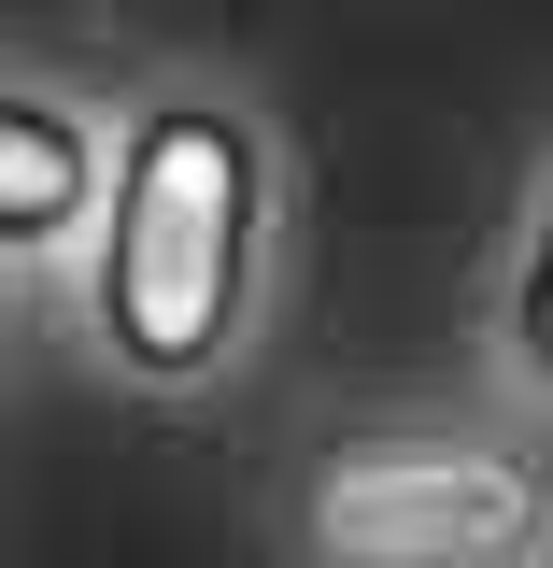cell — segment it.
I'll list each match as a JSON object with an SVG mask.
<instances>
[{"label": "cell", "instance_id": "3", "mask_svg": "<svg viewBox=\"0 0 553 568\" xmlns=\"http://www.w3.org/2000/svg\"><path fill=\"white\" fill-rule=\"evenodd\" d=\"M85 200H100V142H85V114L29 100V85H0V256L85 227Z\"/></svg>", "mask_w": 553, "mask_h": 568}, {"label": "cell", "instance_id": "4", "mask_svg": "<svg viewBox=\"0 0 553 568\" xmlns=\"http://www.w3.org/2000/svg\"><path fill=\"white\" fill-rule=\"evenodd\" d=\"M511 342H525V369L553 384V213H540V256H525V298H511Z\"/></svg>", "mask_w": 553, "mask_h": 568}, {"label": "cell", "instance_id": "2", "mask_svg": "<svg viewBox=\"0 0 553 568\" xmlns=\"http://www.w3.org/2000/svg\"><path fill=\"white\" fill-rule=\"evenodd\" d=\"M313 540L341 568H525L540 484L483 440H355L313 484Z\"/></svg>", "mask_w": 553, "mask_h": 568}, {"label": "cell", "instance_id": "1", "mask_svg": "<svg viewBox=\"0 0 553 568\" xmlns=\"http://www.w3.org/2000/svg\"><path fill=\"white\" fill-rule=\"evenodd\" d=\"M256 213H270V156L227 100H156L114 142L100 185V342L142 384H199L242 298H256Z\"/></svg>", "mask_w": 553, "mask_h": 568}]
</instances>
